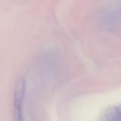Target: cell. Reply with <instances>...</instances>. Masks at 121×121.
<instances>
[{"label":"cell","mask_w":121,"mask_h":121,"mask_svg":"<svg viewBox=\"0 0 121 121\" xmlns=\"http://www.w3.org/2000/svg\"><path fill=\"white\" fill-rule=\"evenodd\" d=\"M100 21L103 27L114 31H121V0L106 7L102 12Z\"/></svg>","instance_id":"obj_1"},{"label":"cell","mask_w":121,"mask_h":121,"mask_svg":"<svg viewBox=\"0 0 121 121\" xmlns=\"http://www.w3.org/2000/svg\"><path fill=\"white\" fill-rule=\"evenodd\" d=\"M25 83L23 79L20 80L17 83L14 94V110L17 120H22V104L25 95Z\"/></svg>","instance_id":"obj_2"},{"label":"cell","mask_w":121,"mask_h":121,"mask_svg":"<svg viewBox=\"0 0 121 121\" xmlns=\"http://www.w3.org/2000/svg\"><path fill=\"white\" fill-rule=\"evenodd\" d=\"M103 117L105 121H121V106L108 109L104 112Z\"/></svg>","instance_id":"obj_3"}]
</instances>
